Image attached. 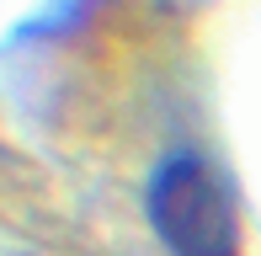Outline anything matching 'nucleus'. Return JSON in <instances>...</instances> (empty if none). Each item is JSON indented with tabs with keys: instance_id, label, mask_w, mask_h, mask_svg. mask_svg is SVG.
<instances>
[{
	"instance_id": "f257e3e1",
	"label": "nucleus",
	"mask_w": 261,
	"mask_h": 256,
	"mask_svg": "<svg viewBox=\"0 0 261 256\" xmlns=\"http://www.w3.org/2000/svg\"><path fill=\"white\" fill-rule=\"evenodd\" d=\"M144 214L155 240L171 256H240V214L224 176L203 155L181 149V155L160 160L144 192Z\"/></svg>"
}]
</instances>
